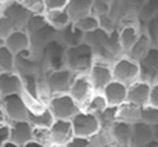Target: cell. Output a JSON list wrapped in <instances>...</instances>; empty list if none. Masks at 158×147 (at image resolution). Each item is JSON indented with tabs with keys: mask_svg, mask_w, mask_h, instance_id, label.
Segmentation results:
<instances>
[{
	"mask_svg": "<svg viewBox=\"0 0 158 147\" xmlns=\"http://www.w3.org/2000/svg\"><path fill=\"white\" fill-rule=\"evenodd\" d=\"M93 3H94V0H68V4L65 8L69 14L71 21L75 22L77 19L92 13Z\"/></svg>",
	"mask_w": 158,
	"mask_h": 147,
	"instance_id": "obj_23",
	"label": "cell"
},
{
	"mask_svg": "<svg viewBox=\"0 0 158 147\" xmlns=\"http://www.w3.org/2000/svg\"><path fill=\"white\" fill-rule=\"evenodd\" d=\"M42 63L44 67V72L53 71V69H61L65 68V60H67V47L61 43L58 39H54L50 42L40 53Z\"/></svg>",
	"mask_w": 158,
	"mask_h": 147,
	"instance_id": "obj_5",
	"label": "cell"
},
{
	"mask_svg": "<svg viewBox=\"0 0 158 147\" xmlns=\"http://www.w3.org/2000/svg\"><path fill=\"white\" fill-rule=\"evenodd\" d=\"M117 112L118 107H111L108 106L103 112L97 115L98 122H100V129H110V126L117 121Z\"/></svg>",
	"mask_w": 158,
	"mask_h": 147,
	"instance_id": "obj_33",
	"label": "cell"
},
{
	"mask_svg": "<svg viewBox=\"0 0 158 147\" xmlns=\"http://www.w3.org/2000/svg\"><path fill=\"white\" fill-rule=\"evenodd\" d=\"M94 52L86 43L82 42L81 44L67 49L65 67L71 69L74 74H87L94 61Z\"/></svg>",
	"mask_w": 158,
	"mask_h": 147,
	"instance_id": "obj_2",
	"label": "cell"
},
{
	"mask_svg": "<svg viewBox=\"0 0 158 147\" xmlns=\"http://www.w3.org/2000/svg\"><path fill=\"white\" fill-rule=\"evenodd\" d=\"M49 147H65L64 145H50Z\"/></svg>",
	"mask_w": 158,
	"mask_h": 147,
	"instance_id": "obj_49",
	"label": "cell"
},
{
	"mask_svg": "<svg viewBox=\"0 0 158 147\" xmlns=\"http://www.w3.org/2000/svg\"><path fill=\"white\" fill-rule=\"evenodd\" d=\"M65 147H94V146H93V142H92V139H90V137L74 136L65 145Z\"/></svg>",
	"mask_w": 158,
	"mask_h": 147,
	"instance_id": "obj_38",
	"label": "cell"
},
{
	"mask_svg": "<svg viewBox=\"0 0 158 147\" xmlns=\"http://www.w3.org/2000/svg\"><path fill=\"white\" fill-rule=\"evenodd\" d=\"M13 31H14V27H13V24H11V21L6 15L2 14V15H0V36H2L3 39H6Z\"/></svg>",
	"mask_w": 158,
	"mask_h": 147,
	"instance_id": "obj_37",
	"label": "cell"
},
{
	"mask_svg": "<svg viewBox=\"0 0 158 147\" xmlns=\"http://www.w3.org/2000/svg\"><path fill=\"white\" fill-rule=\"evenodd\" d=\"M150 87L151 82L146 81V79H137L133 83L128 86V96H126V101L136 104L139 107H143L148 104V96H150Z\"/></svg>",
	"mask_w": 158,
	"mask_h": 147,
	"instance_id": "obj_13",
	"label": "cell"
},
{
	"mask_svg": "<svg viewBox=\"0 0 158 147\" xmlns=\"http://www.w3.org/2000/svg\"><path fill=\"white\" fill-rule=\"evenodd\" d=\"M6 122H8V120H7V117H6L4 111H3L2 106H0V125H2V124H6Z\"/></svg>",
	"mask_w": 158,
	"mask_h": 147,
	"instance_id": "obj_44",
	"label": "cell"
},
{
	"mask_svg": "<svg viewBox=\"0 0 158 147\" xmlns=\"http://www.w3.org/2000/svg\"><path fill=\"white\" fill-rule=\"evenodd\" d=\"M24 86L22 79L15 71L13 72H0V96L10 94H21Z\"/></svg>",
	"mask_w": 158,
	"mask_h": 147,
	"instance_id": "obj_18",
	"label": "cell"
},
{
	"mask_svg": "<svg viewBox=\"0 0 158 147\" xmlns=\"http://www.w3.org/2000/svg\"><path fill=\"white\" fill-rule=\"evenodd\" d=\"M10 124V140L19 146L32 140V124L29 121H11Z\"/></svg>",
	"mask_w": 158,
	"mask_h": 147,
	"instance_id": "obj_20",
	"label": "cell"
},
{
	"mask_svg": "<svg viewBox=\"0 0 158 147\" xmlns=\"http://www.w3.org/2000/svg\"><path fill=\"white\" fill-rule=\"evenodd\" d=\"M3 15H6L11 21L14 29H24L28 18L31 17V13L21 4V2H13L4 8Z\"/></svg>",
	"mask_w": 158,
	"mask_h": 147,
	"instance_id": "obj_17",
	"label": "cell"
},
{
	"mask_svg": "<svg viewBox=\"0 0 158 147\" xmlns=\"http://www.w3.org/2000/svg\"><path fill=\"white\" fill-rule=\"evenodd\" d=\"M0 106H2L8 122H11V121H28V118H29V111L27 108L22 94L4 96L0 100Z\"/></svg>",
	"mask_w": 158,
	"mask_h": 147,
	"instance_id": "obj_10",
	"label": "cell"
},
{
	"mask_svg": "<svg viewBox=\"0 0 158 147\" xmlns=\"http://www.w3.org/2000/svg\"><path fill=\"white\" fill-rule=\"evenodd\" d=\"M140 121L147 125H157L158 124V108L153 107L150 104H146V106L140 107Z\"/></svg>",
	"mask_w": 158,
	"mask_h": 147,
	"instance_id": "obj_34",
	"label": "cell"
},
{
	"mask_svg": "<svg viewBox=\"0 0 158 147\" xmlns=\"http://www.w3.org/2000/svg\"><path fill=\"white\" fill-rule=\"evenodd\" d=\"M112 140L115 143L121 145H129L132 136V124L122 122V121H115L108 129Z\"/></svg>",
	"mask_w": 158,
	"mask_h": 147,
	"instance_id": "obj_25",
	"label": "cell"
},
{
	"mask_svg": "<svg viewBox=\"0 0 158 147\" xmlns=\"http://www.w3.org/2000/svg\"><path fill=\"white\" fill-rule=\"evenodd\" d=\"M122 2L128 6L129 10H133V13H135V11H136L137 8L146 2V0H122Z\"/></svg>",
	"mask_w": 158,
	"mask_h": 147,
	"instance_id": "obj_42",
	"label": "cell"
},
{
	"mask_svg": "<svg viewBox=\"0 0 158 147\" xmlns=\"http://www.w3.org/2000/svg\"><path fill=\"white\" fill-rule=\"evenodd\" d=\"M53 145H64L65 146L69 140L74 137V129H72L71 120H54L50 126Z\"/></svg>",
	"mask_w": 158,
	"mask_h": 147,
	"instance_id": "obj_14",
	"label": "cell"
},
{
	"mask_svg": "<svg viewBox=\"0 0 158 147\" xmlns=\"http://www.w3.org/2000/svg\"><path fill=\"white\" fill-rule=\"evenodd\" d=\"M158 11V0H146L136 11H135V17H136L137 22L140 25L144 22L150 21L151 18L156 17Z\"/></svg>",
	"mask_w": 158,
	"mask_h": 147,
	"instance_id": "obj_29",
	"label": "cell"
},
{
	"mask_svg": "<svg viewBox=\"0 0 158 147\" xmlns=\"http://www.w3.org/2000/svg\"><path fill=\"white\" fill-rule=\"evenodd\" d=\"M148 104L158 108V83L157 82H151L150 96H148Z\"/></svg>",
	"mask_w": 158,
	"mask_h": 147,
	"instance_id": "obj_40",
	"label": "cell"
},
{
	"mask_svg": "<svg viewBox=\"0 0 158 147\" xmlns=\"http://www.w3.org/2000/svg\"><path fill=\"white\" fill-rule=\"evenodd\" d=\"M93 93H94V90H93L87 74H74L68 94L79 104V107L83 106Z\"/></svg>",
	"mask_w": 158,
	"mask_h": 147,
	"instance_id": "obj_11",
	"label": "cell"
},
{
	"mask_svg": "<svg viewBox=\"0 0 158 147\" xmlns=\"http://www.w3.org/2000/svg\"><path fill=\"white\" fill-rule=\"evenodd\" d=\"M44 10H56V8H65L68 0H43Z\"/></svg>",
	"mask_w": 158,
	"mask_h": 147,
	"instance_id": "obj_39",
	"label": "cell"
},
{
	"mask_svg": "<svg viewBox=\"0 0 158 147\" xmlns=\"http://www.w3.org/2000/svg\"><path fill=\"white\" fill-rule=\"evenodd\" d=\"M32 140L36 143L49 147L52 143V133L50 128H43V126H33L32 128Z\"/></svg>",
	"mask_w": 158,
	"mask_h": 147,
	"instance_id": "obj_35",
	"label": "cell"
},
{
	"mask_svg": "<svg viewBox=\"0 0 158 147\" xmlns=\"http://www.w3.org/2000/svg\"><path fill=\"white\" fill-rule=\"evenodd\" d=\"M151 46H153V43H151L150 38H148V36L144 33V31L142 29L140 36L137 38V40L135 42L133 46L125 53V56H128L129 58H132V60L139 63V61L147 54V52L151 49Z\"/></svg>",
	"mask_w": 158,
	"mask_h": 147,
	"instance_id": "obj_24",
	"label": "cell"
},
{
	"mask_svg": "<svg viewBox=\"0 0 158 147\" xmlns=\"http://www.w3.org/2000/svg\"><path fill=\"white\" fill-rule=\"evenodd\" d=\"M74 136L81 137H92L100 131V122L94 114H90L87 111H78L71 120Z\"/></svg>",
	"mask_w": 158,
	"mask_h": 147,
	"instance_id": "obj_9",
	"label": "cell"
},
{
	"mask_svg": "<svg viewBox=\"0 0 158 147\" xmlns=\"http://www.w3.org/2000/svg\"><path fill=\"white\" fill-rule=\"evenodd\" d=\"M7 140H10V124L6 122L0 125V146Z\"/></svg>",
	"mask_w": 158,
	"mask_h": 147,
	"instance_id": "obj_41",
	"label": "cell"
},
{
	"mask_svg": "<svg viewBox=\"0 0 158 147\" xmlns=\"http://www.w3.org/2000/svg\"><path fill=\"white\" fill-rule=\"evenodd\" d=\"M24 29L29 35V50L36 54H39L50 42L57 39V29L49 25L44 18V14H31Z\"/></svg>",
	"mask_w": 158,
	"mask_h": 147,
	"instance_id": "obj_1",
	"label": "cell"
},
{
	"mask_svg": "<svg viewBox=\"0 0 158 147\" xmlns=\"http://www.w3.org/2000/svg\"><path fill=\"white\" fill-rule=\"evenodd\" d=\"M47 107L53 114L54 120H72L78 111H81V107L68 93L61 94H53L47 100Z\"/></svg>",
	"mask_w": 158,
	"mask_h": 147,
	"instance_id": "obj_4",
	"label": "cell"
},
{
	"mask_svg": "<svg viewBox=\"0 0 158 147\" xmlns=\"http://www.w3.org/2000/svg\"><path fill=\"white\" fill-rule=\"evenodd\" d=\"M140 33H142V28H140V24L136 19L123 22L121 27H118V40H119L123 54L135 44V42L137 40Z\"/></svg>",
	"mask_w": 158,
	"mask_h": 147,
	"instance_id": "obj_12",
	"label": "cell"
},
{
	"mask_svg": "<svg viewBox=\"0 0 158 147\" xmlns=\"http://www.w3.org/2000/svg\"><path fill=\"white\" fill-rule=\"evenodd\" d=\"M110 61L103 58L94 57L92 67H90L87 76L90 79V83L94 92H103V89L112 81V68Z\"/></svg>",
	"mask_w": 158,
	"mask_h": 147,
	"instance_id": "obj_8",
	"label": "cell"
},
{
	"mask_svg": "<svg viewBox=\"0 0 158 147\" xmlns=\"http://www.w3.org/2000/svg\"><path fill=\"white\" fill-rule=\"evenodd\" d=\"M2 46H4V39L0 36V47H2Z\"/></svg>",
	"mask_w": 158,
	"mask_h": 147,
	"instance_id": "obj_48",
	"label": "cell"
},
{
	"mask_svg": "<svg viewBox=\"0 0 158 147\" xmlns=\"http://www.w3.org/2000/svg\"><path fill=\"white\" fill-rule=\"evenodd\" d=\"M4 46L10 49L14 54H18L21 52L31 49L29 35L25 29H14L7 38L4 39Z\"/></svg>",
	"mask_w": 158,
	"mask_h": 147,
	"instance_id": "obj_21",
	"label": "cell"
},
{
	"mask_svg": "<svg viewBox=\"0 0 158 147\" xmlns=\"http://www.w3.org/2000/svg\"><path fill=\"white\" fill-rule=\"evenodd\" d=\"M140 65V78L153 82L158 75V47L151 46L147 54L139 61Z\"/></svg>",
	"mask_w": 158,
	"mask_h": 147,
	"instance_id": "obj_16",
	"label": "cell"
},
{
	"mask_svg": "<svg viewBox=\"0 0 158 147\" xmlns=\"http://www.w3.org/2000/svg\"><path fill=\"white\" fill-rule=\"evenodd\" d=\"M117 121L128 124H136L140 121V107L131 101H125L121 106H118Z\"/></svg>",
	"mask_w": 158,
	"mask_h": 147,
	"instance_id": "obj_26",
	"label": "cell"
},
{
	"mask_svg": "<svg viewBox=\"0 0 158 147\" xmlns=\"http://www.w3.org/2000/svg\"><path fill=\"white\" fill-rule=\"evenodd\" d=\"M111 68H112V79L126 85V86H129L135 81L140 79L139 63L129 58L125 54L115 58L111 64Z\"/></svg>",
	"mask_w": 158,
	"mask_h": 147,
	"instance_id": "obj_3",
	"label": "cell"
},
{
	"mask_svg": "<svg viewBox=\"0 0 158 147\" xmlns=\"http://www.w3.org/2000/svg\"><path fill=\"white\" fill-rule=\"evenodd\" d=\"M15 71V54L6 46L0 47V72Z\"/></svg>",
	"mask_w": 158,
	"mask_h": 147,
	"instance_id": "obj_31",
	"label": "cell"
},
{
	"mask_svg": "<svg viewBox=\"0 0 158 147\" xmlns=\"http://www.w3.org/2000/svg\"><path fill=\"white\" fill-rule=\"evenodd\" d=\"M21 4L31 14H44V11H46L43 0H21Z\"/></svg>",
	"mask_w": 158,
	"mask_h": 147,
	"instance_id": "obj_36",
	"label": "cell"
},
{
	"mask_svg": "<svg viewBox=\"0 0 158 147\" xmlns=\"http://www.w3.org/2000/svg\"><path fill=\"white\" fill-rule=\"evenodd\" d=\"M74 24L77 25V27L83 33L93 32V31H96L97 28H100V21H98V17L96 15V14H93V13H90V14H87V15H85V17H82V18L77 19Z\"/></svg>",
	"mask_w": 158,
	"mask_h": 147,
	"instance_id": "obj_32",
	"label": "cell"
},
{
	"mask_svg": "<svg viewBox=\"0 0 158 147\" xmlns=\"http://www.w3.org/2000/svg\"><path fill=\"white\" fill-rule=\"evenodd\" d=\"M44 18L49 22V25H52L54 29H61V28L67 27L71 21L69 14L67 11V8H56V10H47L44 11Z\"/></svg>",
	"mask_w": 158,
	"mask_h": 147,
	"instance_id": "obj_27",
	"label": "cell"
},
{
	"mask_svg": "<svg viewBox=\"0 0 158 147\" xmlns=\"http://www.w3.org/2000/svg\"><path fill=\"white\" fill-rule=\"evenodd\" d=\"M74 72L71 69L61 68V69H53V71H46L42 76L43 83L46 89L49 90L50 96L53 94H61V93H68L69 86H71Z\"/></svg>",
	"mask_w": 158,
	"mask_h": 147,
	"instance_id": "obj_6",
	"label": "cell"
},
{
	"mask_svg": "<svg viewBox=\"0 0 158 147\" xmlns=\"http://www.w3.org/2000/svg\"><path fill=\"white\" fill-rule=\"evenodd\" d=\"M156 46H157V47H158V39H157V43H156Z\"/></svg>",
	"mask_w": 158,
	"mask_h": 147,
	"instance_id": "obj_50",
	"label": "cell"
},
{
	"mask_svg": "<svg viewBox=\"0 0 158 147\" xmlns=\"http://www.w3.org/2000/svg\"><path fill=\"white\" fill-rule=\"evenodd\" d=\"M153 136H154V140L158 142V124L153 126Z\"/></svg>",
	"mask_w": 158,
	"mask_h": 147,
	"instance_id": "obj_46",
	"label": "cell"
},
{
	"mask_svg": "<svg viewBox=\"0 0 158 147\" xmlns=\"http://www.w3.org/2000/svg\"><path fill=\"white\" fill-rule=\"evenodd\" d=\"M21 147H46V146H43V145H40V143H36V142H33V140H31V142L25 143V145L21 146Z\"/></svg>",
	"mask_w": 158,
	"mask_h": 147,
	"instance_id": "obj_43",
	"label": "cell"
},
{
	"mask_svg": "<svg viewBox=\"0 0 158 147\" xmlns=\"http://www.w3.org/2000/svg\"><path fill=\"white\" fill-rule=\"evenodd\" d=\"M0 100H2V96H0Z\"/></svg>",
	"mask_w": 158,
	"mask_h": 147,
	"instance_id": "obj_51",
	"label": "cell"
},
{
	"mask_svg": "<svg viewBox=\"0 0 158 147\" xmlns=\"http://www.w3.org/2000/svg\"><path fill=\"white\" fill-rule=\"evenodd\" d=\"M144 147H158V142H156V140H153V142H150L148 145H146Z\"/></svg>",
	"mask_w": 158,
	"mask_h": 147,
	"instance_id": "obj_47",
	"label": "cell"
},
{
	"mask_svg": "<svg viewBox=\"0 0 158 147\" xmlns=\"http://www.w3.org/2000/svg\"><path fill=\"white\" fill-rule=\"evenodd\" d=\"M0 147H21V146L14 143V142H11V140H7V142H4Z\"/></svg>",
	"mask_w": 158,
	"mask_h": 147,
	"instance_id": "obj_45",
	"label": "cell"
},
{
	"mask_svg": "<svg viewBox=\"0 0 158 147\" xmlns=\"http://www.w3.org/2000/svg\"><path fill=\"white\" fill-rule=\"evenodd\" d=\"M154 140L153 136V126L147 125V124L139 122L132 124V136L131 142H129V147H144L150 142Z\"/></svg>",
	"mask_w": 158,
	"mask_h": 147,
	"instance_id": "obj_19",
	"label": "cell"
},
{
	"mask_svg": "<svg viewBox=\"0 0 158 147\" xmlns=\"http://www.w3.org/2000/svg\"><path fill=\"white\" fill-rule=\"evenodd\" d=\"M15 72L19 76H40L44 74V67L39 54L25 50L15 54Z\"/></svg>",
	"mask_w": 158,
	"mask_h": 147,
	"instance_id": "obj_7",
	"label": "cell"
},
{
	"mask_svg": "<svg viewBox=\"0 0 158 147\" xmlns=\"http://www.w3.org/2000/svg\"><path fill=\"white\" fill-rule=\"evenodd\" d=\"M32 126H43V128H50L52 124L54 122V117L50 112L49 107L43 110L40 112H36V114H29V118H28Z\"/></svg>",
	"mask_w": 158,
	"mask_h": 147,
	"instance_id": "obj_30",
	"label": "cell"
},
{
	"mask_svg": "<svg viewBox=\"0 0 158 147\" xmlns=\"http://www.w3.org/2000/svg\"><path fill=\"white\" fill-rule=\"evenodd\" d=\"M103 96L106 99L107 104L111 107H118L122 103L126 101V96H128V86L118 81L112 79L108 85L103 89Z\"/></svg>",
	"mask_w": 158,
	"mask_h": 147,
	"instance_id": "obj_15",
	"label": "cell"
},
{
	"mask_svg": "<svg viewBox=\"0 0 158 147\" xmlns=\"http://www.w3.org/2000/svg\"><path fill=\"white\" fill-rule=\"evenodd\" d=\"M107 107H108V104H107V101H106V99H104L103 93H101V92H94L86 100V103L81 107V110L90 112V114H94L96 117H97V115L100 114V112H103Z\"/></svg>",
	"mask_w": 158,
	"mask_h": 147,
	"instance_id": "obj_28",
	"label": "cell"
},
{
	"mask_svg": "<svg viewBox=\"0 0 158 147\" xmlns=\"http://www.w3.org/2000/svg\"><path fill=\"white\" fill-rule=\"evenodd\" d=\"M57 39L68 49V47H74L81 44L85 39V33L79 29L74 22H69L67 27L57 31Z\"/></svg>",
	"mask_w": 158,
	"mask_h": 147,
	"instance_id": "obj_22",
	"label": "cell"
}]
</instances>
